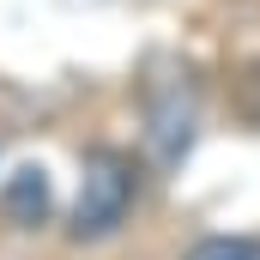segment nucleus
<instances>
[{
  "label": "nucleus",
  "instance_id": "1",
  "mask_svg": "<svg viewBox=\"0 0 260 260\" xmlns=\"http://www.w3.org/2000/svg\"><path fill=\"white\" fill-rule=\"evenodd\" d=\"M145 188H151L145 151L91 145L79 157V182H73V200H67V212H61V236L73 248H103V242L127 236L139 206H145Z\"/></svg>",
  "mask_w": 260,
  "mask_h": 260
},
{
  "label": "nucleus",
  "instance_id": "2",
  "mask_svg": "<svg viewBox=\"0 0 260 260\" xmlns=\"http://www.w3.org/2000/svg\"><path fill=\"white\" fill-rule=\"evenodd\" d=\"M139 139H145V164L151 170H176L194 145V127H200V79L194 67L170 61L157 67L139 91Z\"/></svg>",
  "mask_w": 260,
  "mask_h": 260
},
{
  "label": "nucleus",
  "instance_id": "3",
  "mask_svg": "<svg viewBox=\"0 0 260 260\" xmlns=\"http://www.w3.org/2000/svg\"><path fill=\"white\" fill-rule=\"evenodd\" d=\"M55 218H61V206H55V182L43 164H18L0 176V224L30 236V230H49Z\"/></svg>",
  "mask_w": 260,
  "mask_h": 260
},
{
  "label": "nucleus",
  "instance_id": "4",
  "mask_svg": "<svg viewBox=\"0 0 260 260\" xmlns=\"http://www.w3.org/2000/svg\"><path fill=\"white\" fill-rule=\"evenodd\" d=\"M176 260H260V236L254 230H212V236H194Z\"/></svg>",
  "mask_w": 260,
  "mask_h": 260
}]
</instances>
